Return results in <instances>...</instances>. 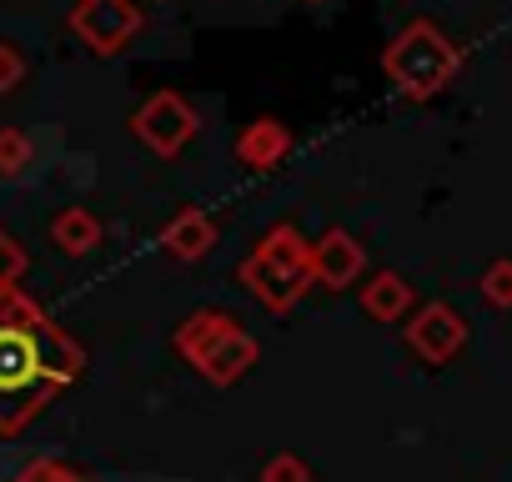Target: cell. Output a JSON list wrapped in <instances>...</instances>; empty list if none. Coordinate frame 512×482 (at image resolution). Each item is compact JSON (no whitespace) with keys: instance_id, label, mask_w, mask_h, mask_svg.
Wrapping results in <instances>:
<instances>
[{"instance_id":"obj_6","label":"cell","mask_w":512,"mask_h":482,"mask_svg":"<svg viewBox=\"0 0 512 482\" xmlns=\"http://www.w3.org/2000/svg\"><path fill=\"white\" fill-rule=\"evenodd\" d=\"M462 342H467V322H462V312H452L447 302H427V307H417L412 322H407V347H412L422 362H432V367L452 362V357L462 352Z\"/></svg>"},{"instance_id":"obj_16","label":"cell","mask_w":512,"mask_h":482,"mask_svg":"<svg viewBox=\"0 0 512 482\" xmlns=\"http://www.w3.org/2000/svg\"><path fill=\"white\" fill-rule=\"evenodd\" d=\"M26 156H31L26 136H16V131H0V171H21V166H26Z\"/></svg>"},{"instance_id":"obj_1","label":"cell","mask_w":512,"mask_h":482,"mask_svg":"<svg viewBox=\"0 0 512 482\" xmlns=\"http://www.w3.org/2000/svg\"><path fill=\"white\" fill-rule=\"evenodd\" d=\"M71 367H76L71 347H66L61 337H51L41 322H31V317L0 322V402L31 407V402H36L41 392H51Z\"/></svg>"},{"instance_id":"obj_12","label":"cell","mask_w":512,"mask_h":482,"mask_svg":"<svg viewBox=\"0 0 512 482\" xmlns=\"http://www.w3.org/2000/svg\"><path fill=\"white\" fill-rule=\"evenodd\" d=\"M231 327H236V317H226V312H196V317L181 322V332H176V352H181L191 367H201V357H206Z\"/></svg>"},{"instance_id":"obj_10","label":"cell","mask_w":512,"mask_h":482,"mask_svg":"<svg viewBox=\"0 0 512 482\" xmlns=\"http://www.w3.org/2000/svg\"><path fill=\"white\" fill-rule=\"evenodd\" d=\"M256 352H262V347H256V337L251 332H241V327H231L206 357H201V377L206 382H216V387H231V382H241L246 372H251V362H256Z\"/></svg>"},{"instance_id":"obj_17","label":"cell","mask_w":512,"mask_h":482,"mask_svg":"<svg viewBox=\"0 0 512 482\" xmlns=\"http://www.w3.org/2000/svg\"><path fill=\"white\" fill-rule=\"evenodd\" d=\"M21 71H26V66H21V56H16L11 46H0V91H11V86L21 81Z\"/></svg>"},{"instance_id":"obj_15","label":"cell","mask_w":512,"mask_h":482,"mask_svg":"<svg viewBox=\"0 0 512 482\" xmlns=\"http://www.w3.org/2000/svg\"><path fill=\"white\" fill-rule=\"evenodd\" d=\"M262 482H312V472H307V462H302V457L277 452V457L262 467Z\"/></svg>"},{"instance_id":"obj_3","label":"cell","mask_w":512,"mask_h":482,"mask_svg":"<svg viewBox=\"0 0 512 482\" xmlns=\"http://www.w3.org/2000/svg\"><path fill=\"white\" fill-rule=\"evenodd\" d=\"M462 66L457 41H447L432 21H412L397 31V41L382 51V76L407 96V101H432L437 91L452 86Z\"/></svg>"},{"instance_id":"obj_2","label":"cell","mask_w":512,"mask_h":482,"mask_svg":"<svg viewBox=\"0 0 512 482\" xmlns=\"http://www.w3.org/2000/svg\"><path fill=\"white\" fill-rule=\"evenodd\" d=\"M312 247H317V241H307L292 221L272 226L262 241H256V252L241 262V282H246V292L262 302L267 312H277V317L292 312V307L312 292V282H317Z\"/></svg>"},{"instance_id":"obj_9","label":"cell","mask_w":512,"mask_h":482,"mask_svg":"<svg viewBox=\"0 0 512 482\" xmlns=\"http://www.w3.org/2000/svg\"><path fill=\"white\" fill-rule=\"evenodd\" d=\"M216 221L206 216V211H196V206H186V211H176L171 221H166V231H161V247L176 257V262H201L211 247H216Z\"/></svg>"},{"instance_id":"obj_13","label":"cell","mask_w":512,"mask_h":482,"mask_svg":"<svg viewBox=\"0 0 512 482\" xmlns=\"http://www.w3.org/2000/svg\"><path fill=\"white\" fill-rule=\"evenodd\" d=\"M96 236H101V226H96L86 211H66V216L56 221V241H61L66 252H91Z\"/></svg>"},{"instance_id":"obj_8","label":"cell","mask_w":512,"mask_h":482,"mask_svg":"<svg viewBox=\"0 0 512 482\" xmlns=\"http://www.w3.org/2000/svg\"><path fill=\"white\" fill-rule=\"evenodd\" d=\"M292 131L277 121V116H256V121H246V131L236 136V161L246 166V171H272V166H282L287 156H292Z\"/></svg>"},{"instance_id":"obj_18","label":"cell","mask_w":512,"mask_h":482,"mask_svg":"<svg viewBox=\"0 0 512 482\" xmlns=\"http://www.w3.org/2000/svg\"><path fill=\"white\" fill-rule=\"evenodd\" d=\"M312 6H317V0H312Z\"/></svg>"},{"instance_id":"obj_5","label":"cell","mask_w":512,"mask_h":482,"mask_svg":"<svg viewBox=\"0 0 512 482\" xmlns=\"http://www.w3.org/2000/svg\"><path fill=\"white\" fill-rule=\"evenodd\" d=\"M196 111L186 106V96H176V91H156L136 116H131V131L156 151V156H176L191 136H196Z\"/></svg>"},{"instance_id":"obj_7","label":"cell","mask_w":512,"mask_h":482,"mask_svg":"<svg viewBox=\"0 0 512 482\" xmlns=\"http://www.w3.org/2000/svg\"><path fill=\"white\" fill-rule=\"evenodd\" d=\"M312 267H317V282L327 292H347L362 272H367V252H362V241L342 226L322 231V241L312 247Z\"/></svg>"},{"instance_id":"obj_14","label":"cell","mask_w":512,"mask_h":482,"mask_svg":"<svg viewBox=\"0 0 512 482\" xmlns=\"http://www.w3.org/2000/svg\"><path fill=\"white\" fill-rule=\"evenodd\" d=\"M482 297L492 302V307H512V262H492L487 272H482Z\"/></svg>"},{"instance_id":"obj_4","label":"cell","mask_w":512,"mask_h":482,"mask_svg":"<svg viewBox=\"0 0 512 482\" xmlns=\"http://www.w3.org/2000/svg\"><path fill=\"white\" fill-rule=\"evenodd\" d=\"M71 31L96 51V56H116L136 41L141 31V11L136 0H81L71 11Z\"/></svg>"},{"instance_id":"obj_11","label":"cell","mask_w":512,"mask_h":482,"mask_svg":"<svg viewBox=\"0 0 512 482\" xmlns=\"http://www.w3.org/2000/svg\"><path fill=\"white\" fill-rule=\"evenodd\" d=\"M362 307L372 322H402L412 312V282H402L397 272H377L362 287Z\"/></svg>"}]
</instances>
